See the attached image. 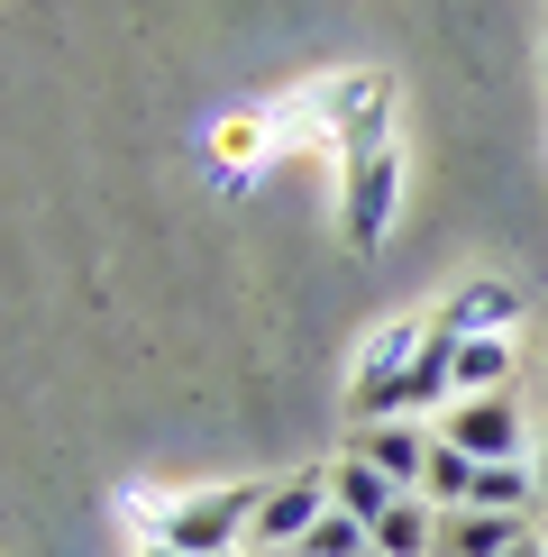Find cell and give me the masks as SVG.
Here are the masks:
<instances>
[{"instance_id": "cell-1", "label": "cell", "mask_w": 548, "mask_h": 557, "mask_svg": "<svg viewBox=\"0 0 548 557\" xmlns=\"http://www.w3.org/2000/svg\"><path fill=\"white\" fill-rule=\"evenodd\" d=\"M265 484H201V494H120V512L147 530V548H183V557H228L257 530Z\"/></svg>"}, {"instance_id": "cell-2", "label": "cell", "mask_w": 548, "mask_h": 557, "mask_svg": "<svg viewBox=\"0 0 548 557\" xmlns=\"http://www.w3.org/2000/svg\"><path fill=\"white\" fill-rule=\"evenodd\" d=\"M292 128H320L338 165L384 156V147H394V74H329L320 91L292 101Z\"/></svg>"}, {"instance_id": "cell-3", "label": "cell", "mask_w": 548, "mask_h": 557, "mask_svg": "<svg viewBox=\"0 0 548 557\" xmlns=\"http://www.w3.org/2000/svg\"><path fill=\"white\" fill-rule=\"evenodd\" d=\"M394 211H402V156H365V165H338V247L348 257H375L394 238Z\"/></svg>"}, {"instance_id": "cell-4", "label": "cell", "mask_w": 548, "mask_h": 557, "mask_svg": "<svg viewBox=\"0 0 548 557\" xmlns=\"http://www.w3.org/2000/svg\"><path fill=\"white\" fill-rule=\"evenodd\" d=\"M421 338H429V320H384V330L357 347V366H348V411H357V430L384 421V403H394V384L411 375Z\"/></svg>"}, {"instance_id": "cell-5", "label": "cell", "mask_w": 548, "mask_h": 557, "mask_svg": "<svg viewBox=\"0 0 548 557\" xmlns=\"http://www.w3.org/2000/svg\"><path fill=\"white\" fill-rule=\"evenodd\" d=\"M439 438H457L475 467H512V457H531V448H539L512 393H466V403H457L448 421H439Z\"/></svg>"}, {"instance_id": "cell-6", "label": "cell", "mask_w": 548, "mask_h": 557, "mask_svg": "<svg viewBox=\"0 0 548 557\" xmlns=\"http://www.w3.org/2000/svg\"><path fill=\"white\" fill-rule=\"evenodd\" d=\"M320 512H329V475H292V484H265V503H257V530H247V548H274V557H292L320 530Z\"/></svg>"}, {"instance_id": "cell-7", "label": "cell", "mask_w": 548, "mask_h": 557, "mask_svg": "<svg viewBox=\"0 0 548 557\" xmlns=\"http://www.w3.org/2000/svg\"><path fill=\"white\" fill-rule=\"evenodd\" d=\"M439 330H457V338H512V320H521V284H502V274H466L439 311Z\"/></svg>"}, {"instance_id": "cell-8", "label": "cell", "mask_w": 548, "mask_h": 557, "mask_svg": "<svg viewBox=\"0 0 548 557\" xmlns=\"http://www.w3.org/2000/svg\"><path fill=\"white\" fill-rule=\"evenodd\" d=\"M348 448L365 457V467H384L402 494H421V475H429V430H421V421H365Z\"/></svg>"}, {"instance_id": "cell-9", "label": "cell", "mask_w": 548, "mask_h": 557, "mask_svg": "<svg viewBox=\"0 0 548 557\" xmlns=\"http://www.w3.org/2000/svg\"><path fill=\"white\" fill-rule=\"evenodd\" d=\"M329 503H338V512H357L365 530H375V521H384V512H394V503H402V484L384 475V467H365V457L348 448V457H338V467H329Z\"/></svg>"}, {"instance_id": "cell-10", "label": "cell", "mask_w": 548, "mask_h": 557, "mask_svg": "<svg viewBox=\"0 0 548 557\" xmlns=\"http://www.w3.org/2000/svg\"><path fill=\"white\" fill-rule=\"evenodd\" d=\"M531 530H521L512 512H448L439 521V557H512Z\"/></svg>"}, {"instance_id": "cell-11", "label": "cell", "mask_w": 548, "mask_h": 557, "mask_svg": "<svg viewBox=\"0 0 548 557\" xmlns=\"http://www.w3.org/2000/svg\"><path fill=\"white\" fill-rule=\"evenodd\" d=\"M375 557H439V503L402 494L394 512L375 521Z\"/></svg>"}, {"instance_id": "cell-12", "label": "cell", "mask_w": 548, "mask_h": 557, "mask_svg": "<svg viewBox=\"0 0 548 557\" xmlns=\"http://www.w3.org/2000/svg\"><path fill=\"white\" fill-rule=\"evenodd\" d=\"M421 503H439V521L475 503V457L457 448V438H429V475H421Z\"/></svg>"}, {"instance_id": "cell-13", "label": "cell", "mask_w": 548, "mask_h": 557, "mask_svg": "<svg viewBox=\"0 0 548 557\" xmlns=\"http://www.w3.org/2000/svg\"><path fill=\"white\" fill-rule=\"evenodd\" d=\"M466 393H512V338H457V403Z\"/></svg>"}, {"instance_id": "cell-14", "label": "cell", "mask_w": 548, "mask_h": 557, "mask_svg": "<svg viewBox=\"0 0 548 557\" xmlns=\"http://www.w3.org/2000/svg\"><path fill=\"white\" fill-rule=\"evenodd\" d=\"M531 503H539V475H531V457H512V467H475V503H466V512H531Z\"/></svg>"}, {"instance_id": "cell-15", "label": "cell", "mask_w": 548, "mask_h": 557, "mask_svg": "<svg viewBox=\"0 0 548 557\" xmlns=\"http://www.w3.org/2000/svg\"><path fill=\"white\" fill-rule=\"evenodd\" d=\"M292 557H375V530H365L357 512H338V503H329V512H320V530H311V540L292 548Z\"/></svg>"}, {"instance_id": "cell-16", "label": "cell", "mask_w": 548, "mask_h": 557, "mask_svg": "<svg viewBox=\"0 0 548 557\" xmlns=\"http://www.w3.org/2000/svg\"><path fill=\"white\" fill-rule=\"evenodd\" d=\"M531 475H539V503H548V430H539V448H531Z\"/></svg>"}, {"instance_id": "cell-17", "label": "cell", "mask_w": 548, "mask_h": 557, "mask_svg": "<svg viewBox=\"0 0 548 557\" xmlns=\"http://www.w3.org/2000/svg\"><path fill=\"white\" fill-rule=\"evenodd\" d=\"M512 557H548V540H521V548H512Z\"/></svg>"}, {"instance_id": "cell-18", "label": "cell", "mask_w": 548, "mask_h": 557, "mask_svg": "<svg viewBox=\"0 0 548 557\" xmlns=\"http://www.w3.org/2000/svg\"><path fill=\"white\" fill-rule=\"evenodd\" d=\"M147 557H183V548H147Z\"/></svg>"}, {"instance_id": "cell-19", "label": "cell", "mask_w": 548, "mask_h": 557, "mask_svg": "<svg viewBox=\"0 0 548 557\" xmlns=\"http://www.w3.org/2000/svg\"><path fill=\"white\" fill-rule=\"evenodd\" d=\"M228 557H247V548H228Z\"/></svg>"}]
</instances>
